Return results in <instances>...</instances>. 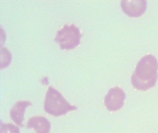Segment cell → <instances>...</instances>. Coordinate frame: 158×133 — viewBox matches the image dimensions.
Here are the masks:
<instances>
[{"label":"cell","instance_id":"1","mask_svg":"<svg viewBox=\"0 0 158 133\" xmlns=\"http://www.w3.org/2000/svg\"><path fill=\"white\" fill-rule=\"evenodd\" d=\"M158 63L152 54L141 58L131 76V82L135 88L147 91L155 86L158 78Z\"/></svg>","mask_w":158,"mask_h":133},{"label":"cell","instance_id":"2","mask_svg":"<svg viewBox=\"0 0 158 133\" xmlns=\"http://www.w3.org/2000/svg\"><path fill=\"white\" fill-rule=\"evenodd\" d=\"M77 109L76 106L68 103L57 90L51 87L48 88L44 103V109L48 113L59 116Z\"/></svg>","mask_w":158,"mask_h":133},{"label":"cell","instance_id":"3","mask_svg":"<svg viewBox=\"0 0 158 133\" xmlns=\"http://www.w3.org/2000/svg\"><path fill=\"white\" fill-rule=\"evenodd\" d=\"M82 36L79 28L74 24L64 25L57 32L55 41L62 50H72L79 45Z\"/></svg>","mask_w":158,"mask_h":133},{"label":"cell","instance_id":"4","mask_svg":"<svg viewBox=\"0 0 158 133\" xmlns=\"http://www.w3.org/2000/svg\"><path fill=\"white\" fill-rule=\"evenodd\" d=\"M126 95L124 91L119 87L110 89L104 99V104L109 111H118L124 103Z\"/></svg>","mask_w":158,"mask_h":133},{"label":"cell","instance_id":"5","mask_svg":"<svg viewBox=\"0 0 158 133\" xmlns=\"http://www.w3.org/2000/svg\"><path fill=\"white\" fill-rule=\"evenodd\" d=\"M121 6L123 12L132 17L142 15L147 8V2L145 1H123Z\"/></svg>","mask_w":158,"mask_h":133},{"label":"cell","instance_id":"6","mask_svg":"<svg viewBox=\"0 0 158 133\" xmlns=\"http://www.w3.org/2000/svg\"><path fill=\"white\" fill-rule=\"evenodd\" d=\"M32 105L29 101H18L14 105L10 111L11 118L15 123L21 127H23V122L24 120V113L26 109Z\"/></svg>","mask_w":158,"mask_h":133},{"label":"cell","instance_id":"7","mask_svg":"<svg viewBox=\"0 0 158 133\" xmlns=\"http://www.w3.org/2000/svg\"><path fill=\"white\" fill-rule=\"evenodd\" d=\"M27 127L34 128L36 133H49L51 123L49 121L43 116H34L27 122Z\"/></svg>","mask_w":158,"mask_h":133},{"label":"cell","instance_id":"8","mask_svg":"<svg viewBox=\"0 0 158 133\" xmlns=\"http://www.w3.org/2000/svg\"><path fill=\"white\" fill-rule=\"evenodd\" d=\"M1 133H20L19 127L11 123H2Z\"/></svg>","mask_w":158,"mask_h":133}]
</instances>
